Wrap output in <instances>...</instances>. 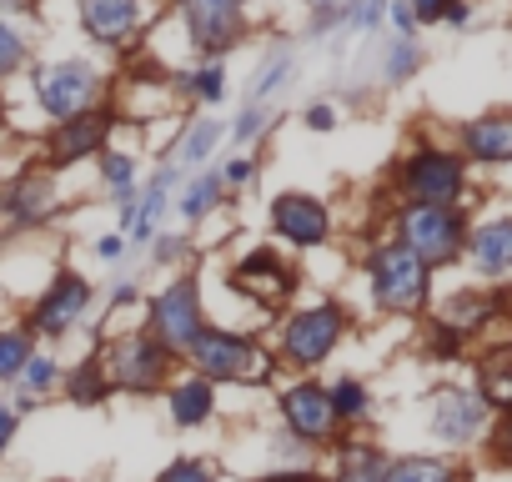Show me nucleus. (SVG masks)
Segmentation results:
<instances>
[{"label":"nucleus","instance_id":"9b49d317","mask_svg":"<svg viewBox=\"0 0 512 482\" xmlns=\"http://www.w3.org/2000/svg\"><path fill=\"white\" fill-rule=\"evenodd\" d=\"M282 417H287V427H292L297 437H307V442H322V437H332V427H337L332 392L317 387V382L292 387V392L282 397Z\"/></svg>","mask_w":512,"mask_h":482},{"label":"nucleus","instance_id":"1a4fd4ad","mask_svg":"<svg viewBox=\"0 0 512 482\" xmlns=\"http://www.w3.org/2000/svg\"><path fill=\"white\" fill-rule=\"evenodd\" d=\"M186 11V31L201 51L221 56L226 46H236L241 31V0H181Z\"/></svg>","mask_w":512,"mask_h":482},{"label":"nucleus","instance_id":"412c9836","mask_svg":"<svg viewBox=\"0 0 512 482\" xmlns=\"http://www.w3.org/2000/svg\"><path fill=\"white\" fill-rule=\"evenodd\" d=\"M211 382L206 377H191V382H181L176 392H171V417L181 422V427H196V422H206L211 417Z\"/></svg>","mask_w":512,"mask_h":482},{"label":"nucleus","instance_id":"a19ab883","mask_svg":"<svg viewBox=\"0 0 512 482\" xmlns=\"http://www.w3.org/2000/svg\"><path fill=\"white\" fill-rule=\"evenodd\" d=\"M492 447H497L502 457H512V412L497 422V432H492Z\"/></svg>","mask_w":512,"mask_h":482},{"label":"nucleus","instance_id":"72a5a7b5","mask_svg":"<svg viewBox=\"0 0 512 482\" xmlns=\"http://www.w3.org/2000/svg\"><path fill=\"white\" fill-rule=\"evenodd\" d=\"M262 126H267V111L262 106H246L241 116H236V146H246V141H256V136H262Z\"/></svg>","mask_w":512,"mask_h":482},{"label":"nucleus","instance_id":"c03bdc74","mask_svg":"<svg viewBox=\"0 0 512 482\" xmlns=\"http://www.w3.org/2000/svg\"><path fill=\"white\" fill-rule=\"evenodd\" d=\"M11 432H16V412H11V407H0V452H6Z\"/></svg>","mask_w":512,"mask_h":482},{"label":"nucleus","instance_id":"f03ea898","mask_svg":"<svg viewBox=\"0 0 512 482\" xmlns=\"http://www.w3.org/2000/svg\"><path fill=\"white\" fill-rule=\"evenodd\" d=\"M186 357L196 362L206 382H267L272 377V357L236 332H201Z\"/></svg>","mask_w":512,"mask_h":482},{"label":"nucleus","instance_id":"ea45409f","mask_svg":"<svg viewBox=\"0 0 512 482\" xmlns=\"http://www.w3.org/2000/svg\"><path fill=\"white\" fill-rule=\"evenodd\" d=\"M307 126H312V131H332V126H337V111H332V106H312V111H307Z\"/></svg>","mask_w":512,"mask_h":482},{"label":"nucleus","instance_id":"79ce46f5","mask_svg":"<svg viewBox=\"0 0 512 482\" xmlns=\"http://www.w3.org/2000/svg\"><path fill=\"white\" fill-rule=\"evenodd\" d=\"M96 257H106V262L126 257V241H121V236H101V241H96Z\"/></svg>","mask_w":512,"mask_h":482},{"label":"nucleus","instance_id":"cd10ccee","mask_svg":"<svg viewBox=\"0 0 512 482\" xmlns=\"http://www.w3.org/2000/svg\"><path fill=\"white\" fill-rule=\"evenodd\" d=\"M101 392H106L101 367H96V362H81V367L71 372V402H101Z\"/></svg>","mask_w":512,"mask_h":482},{"label":"nucleus","instance_id":"a18cd8bd","mask_svg":"<svg viewBox=\"0 0 512 482\" xmlns=\"http://www.w3.org/2000/svg\"><path fill=\"white\" fill-rule=\"evenodd\" d=\"M467 16H472V11H467V0H452L442 21H452V26H467Z\"/></svg>","mask_w":512,"mask_h":482},{"label":"nucleus","instance_id":"a878e982","mask_svg":"<svg viewBox=\"0 0 512 482\" xmlns=\"http://www.w3.org/2000/svg\"><path fill=\"white\" fill-rule=\"evenodd\" d=\"M216 141H221V126H216V121H196V131H191V136L181 141V161H186V166L206 161Z\"/></svg>","mask_w":512,"mask_h":482},{"label":"nucleus","instance_id":"4468645a","mask_svg":"<svg viewBox=\"0 0 512 482\" xmlns=\"http://www.w3.org/2000/svg\"><path fill=\"white\" fill-rule=\"evenodd\" d=\"M86 302H91V282H81V277H56L51 282V292L36 302V317H31V327L36 332H46V337H61L81 312H86Z\"/></svg>","mask_w":512,"mask_h":482},{"label":"nucleus","instance_id":"7c9ffc66","mask_svg":"<svg viewBox=\"0 0 512 482\" xmlns=\"http://www.w3.org/2000/svg\"><path fill=\"white\" fill-rule=\"evenodd\" d=\"M101 171H106V181L116 186V201L126 206V201H131V176H136V161H131V156H106V166H101Z\"/></svg>","mask_w":512,"mask_h":482},{"label":"nucleus","instance_id":"4be33fe9","mask_svg":"<svg viewBox=\"0 0 512 482\" xmlns=\"http://www.w3.org/2000/svg\"><path fill=\"white\" fill-rule=\"evenodd\" d=\"M382 482H457V472L437 457H402L382 472Z\"/></svg>","mask_w":512,"mask_h":482},{"label":"nucleus","instance_id":"39448f33","mask_svg":"<svg viewBox=\"0 0 512 482\" xmlns=\"http://www.w3.org/2000/svg\"><path fill=\"white\" fill-rule=\"evenodd\" d=\"M402 186H407L412 206H457V196H462V186H467V166H462L452 151L422 146V151L407 156Z\"/></svg>","mask_w":512,"mask_h":482},{"label":"nucleus","instance_id":"7ed1b4c3","mask_svg":"<svg viewBox=\"0 0 512 482\" xmlns=\"http://www.w3.org/2000/svg\"><path fill=\"white\" fill-rule=\"evenodd\" d=\"M101 377L106 387H121V392H156L166 382V367H171V352L151 337V332H136V337H116L106 352H101Z\"/></svg>","mask_w":512,"mask_h":482},{"label":"nucleus","instance_id":"37998d69","mask_svg":"<svg viewBox=\"0 0 512 482\" xmlns=\"http://www.w3.org/2000/svg\"><path fill=\"white\" fill-rule=\"evenodd\" d=\"M221 181H231V186H246V181H251V161H241V156H236V161H226V176H221Z\"/></svg>","mask_w":512,"mask_h":482},{"label":"nucleus","instance_id":"ddd939ff","mask_svg":"<svg viewBox=\"0 0 512 482\" xmlns=\"http://www.w3.org/2000/svg\"><path fill=\"white\" fill-rule=\"evenodd\" d=\"M111 136V116L106 111H81L71 121H56V136H51V166H71V161H86L91 151H101Z\"/></svg>","mask_w":512,"mask_h":482},{"label":"nucleus","instance_id":"2f4dec72","mask_svg":"<svg viewBox=\"0 0 512 482\" xmlns=\"http://www.w3.org/2000/svg\"><path fill=\"white\" fill-rule=\"evenodd\" d=\"M287 71H292V56L282 51L277 61H267V66H262V76H256V86H251V96H256V101H267V96H272V91L282 86V76H287Z\"/></svg>","mask_w":512,"mask_h":482},{"label":"nucleus","instance_id":"2eb2a0df","mask_svg":"<svg viewBox=\"0 0 512 482\" xmlns=\"http://www.w3.org/2000/svg\"><path fill=\"white\" fill-rule=\"evenodd\" d=\"M141 21V0H81V26L101 46H121Z\"/></svg>","mask_w":512,"mask_h":482},{"label":"nucleus","instance_id":"473e14b6","mask_svg":"<svg viewBox=\"0 0 512 482\" xmlns=\"http://www.w3.org/2000/svg\"><path fill=\"white\" fill-rule=\"evenodd\" d=\"M21 382H26L31 392H51V387H56V362H51V357H31V362L21 367Z\"/></svg>","mask_w":512,"mask_h":482},{"label":"nucleus","instance_id":"5701e85b","mask_svg":"<svg viewBox=\"0 0 512 482\" xmlns=\"http://www.w3.org/2000/svg\"><path fill=\"white\" fill-rule=\"evenodd\" d=\"M382 457L372 452V447H352L347 457H342V472H337V482H382Z\"/></svg>","mask_w":512,"mask_h":482},{"label":"nucleus","instance_id":"f8f14e48","mask_svg":"<svg viewBox=\"0 0 512 482\" xmlns=\"http://www.w3.org/2000/svg\"><path fill=\"white\" fill-rule=\"evenodd\" d=\"M482 422H487V402H482L477 392L447 387V392L432 397V432H437L442 442H472V437L482 432Z\"/></svg>","mask_w":512,"mask_h":482},{"label":"nucleus","instance_id":"c9c22d12","mask_svg":"<svg viewBox=\"0 0 512 482\" xmlns=\"http://www.w3.org/2000/svg\"><path fill=\"white\" fill-rule=\"evenodd\" d=\"M402 6L412 11V21H417V26H432V21H442V16H447L452 0H402Z\"/></svg>","mask_w":512,"mask_h":482},{"label":"nucleus","instance_id":"0eeeda50","mask_svg":"<svg viewBox=\"0 0 512 482\" xmlns=\"http://www.w3.org/2000/svg\"><path fill=\"white\" fill-rule=\"evenodd\" d=\"M36 101H41L56 121H71V116L91 111V101H96V71H91L86 61L41 66V71H36Z\"/></svg>","mask_w":512,"mask_h":482},{"label":"nucleus","instance_id":"49530a36","mask_svg":"<svg viewBox=\"0 0 512 482\" xmlns=\"http://www.w3.org/2000/svg\"><path fill=\"white\" fill-rule=\"evenodd\" d=\"M36 0H0V11H31Z\"/></svg>","mask_w":512,"mask_h":482},{"label":"nucleus","instance_id":"4c0bfd02","mask_svg":"<svg viewBox=\"0 0 512 482\" xmlns=\"http://www.w3.org/2000/svg\"><path fill=\"white\" fill-rule=\"evenodd\" d=\"M382 16H387V0H362V6L352 11V21H357L362 31H372V26H377Z\"/></svg>","mask_w":512,"mask_h":482},{"label":"nucleus","instance_id":"9d476101","mask_svg":"<svg viewBox=\"0 0 512 482\" xmlns=\"http://www.w3.org/2000/svg\"><path fill=\"white\" fill-rule=\"evenodd\" d=\"M327 206L317 196H302V191H287L272 201V231L292 247H322L327 241Z\"/></svg>","mask_w":512,"mask_h":482},{"label":"nucleus","instance_id":"f704fd0d","mask_svg":"<svg viewBox=\"0 0 512 482\" xmlns=\"http://www.w3.org/2000/svg\"><path fill=\"white\" fill-rule=\"evenodd\" d=\"M221 81H226L221 66H201V71L191 76V91H196L201 101H221Z\"/></svg>","mask_w":512,"mask_h":482},{"label":"nucleus","instance_id":"c756f323","mask_svg":"<svg viewBox=\"0 0 512 482\" xmlns=\"http://www.w3.org/2000/svg\"><path fill=\"white\" fill-rule=\"evenodd\" d=\"M21 61H26V41H21V31H11L6 21H0V81H6Z\"/></svg>","mask_w":512,"mask_h":482},{"label":"nucleus","instance_id":"aec40b11","mask_svg":"<svg viewBox=\"0 0 512 482\" xmlns=\"http://www.w3.org/2000/svg\"><path fill=\"white\" fill-rule=\"evenodd\" d=\"M487 407H502V412H512V347H497V352H487V362H482V392H477Z\"/></svg>","mask_w":512,"mask_h":482},{"label":"nucleus","instance_id":"20e7f679","mask_svg":"<svg viewBox=\"0 0 512 482\" xmlns=\"http://www.w3.org/2000/svg\"><path fill=\"white\" fill-rule=\"evenodd\" d=\"M372 297L382 312H417L427 302V267L402 247V241H387V247L372 257Z\"/></svg>","mask_w":512,"mask_h":482},{"label":"nucleus","instance_id":"f257e3e1","mask_svg":"<svg viewBox=\"0 0 512 482\" xmlns=\"http://www.w3.org/2000/svg\"><path fill=\"white\" fill-rule=\"evenodd\" d=\"M397 236L422 267H442L467 247V226L457 206H402L397 211Z\"/></svg>","mask_w":512,"mask_h":482},{"label":"nucleus","instance_id":"393cba45","mask_svg":"<svg viewBox=\"0 0 512 482\" xmlns=\"http://www.w3.org/2000/svg\"><path fill=\"white\" fill-rule=\"evenodd\" d=\"M26 362H31L26 332H0V382H16Z\"/></svg>","mask_w":512,"mask_h":482},{"label":"nucleus","instance_id":"de8ad7c7","mask_svg":"<svg viewBox=\"0 0 512 482\" xmlns=\"http://www.w3.org/2000/svg\"><path fill=\"white\" fill-rule=\"evenodd\" d=\"M267 482H317V477H307V472H292V477H267Z\"/></svg>","mask_w":512,"mask_h":482},{"label":"nucleus","instance_id":"58836bf2","mask_svg":"<svg viewBox=\"0 0 512 482\" xmlns=\"http://www.w3.org/2000/svg\"><path fill=\"white\" fill-rule=\"evenodd\" d=\"M387 16H392V26H397V31H402V41H407V36H412V31H417V21H412V11H407V6H402V0H392V6H387Z\"/></svg>","mask_w":512,"mask_h":482},{"label":"nucleus","instance_id":"6ab92c4d","mask_svg":"<svg viewBox=\"0 0 512 482\" xmlns=\"http://www.w3.org/2000/svg\"><path fill=\"white\" fill-rule=\"evenodd\" d=\"M56 211V191H51V181L46 176H21L11 191H6V216L16 221V226H36V221H46Z\"/></svg>","mask_w":512,"mask_h":482},{"label":"nucleus","instance_id":"b1692460","mask_svg":"<svg viewBox=\"0 0 512 482\" xmlns=\"http://www.w3.org/2000/svg\"><path fill=\"white\" fill-rule=\"evenodd\" d=\"M221 201V176H196L191 186H186V196H181V216H206L211 206Z\"/></svg>","mask_w":512,"mask_h":482},{"label":"nucleus","instance_id":"bb28decb","mask_svg":"<svg viewBox=\"0 0 512 482\" xmlns=\"http://www.w3.org/2000/svg\"><path fill=\"white\" fill-rule=\"evenodd\" d=\"M332 412H337V422H342V417H367V387L352 382V377L337 382V387H332Z\"/></svg>","mask_w":512,"mask_h":482},{"label":"nucleus","instance_id":"09e8293b","mask_svg":"<svg viewBox=\"0 0 512 482\" xmlns=\"http://www.w3.org/2000/svg\"><path fill=\"white\" fill-rule=\"evenodd\" d=\"M322 6H332V0H322Z\"/></svg>","mask_w":512,"mask_h":482},{"label":"nucleus","instance_id":"e433bc0d","mask_svg":"<svg viewBox=\"0 0 512 482\" xmlns=\"http://www.w3.org/2000/svg\"><path fill=\"white\" fill-rule=\"evenodd\" d=\"M161 482H216V477H211V467H201V462H176V467L161 472Z\"/></svg>","mask_w":512,"mask_h":482},{"label":"nucleus","instance_id":"a211bd4d","mask_svg":"<svg viewBox=\"0 0 512 482\" xmlns=\"http://www.w3.org/2000/svg\"><path fill=\"white\" fill-rule=\"evenodd\" d=\"M241 292H256L262 302H282L287 292H292V277H287V267L277 262V252H251L241 267H236V277H231Z\"/></svg>","mask_w":512,"mask_h":482},{"label":"nucleus","instance_id":"c85d7f7f","mask_svg":"<svg viewBox=\"0 0 512 482\" xmlns=\"http://www.w3.org/2000/svg\"><path fill=\"white\" fill-rule=\"evenodd\" d=\"M417 66H422V51H417L412 41H397V46L387 51V81H407Z\"/></svg>","mask_w":512,"mask_h":482},{"label":"nucleus","instance_id":"dca6fc26","mask_svg":"<svg viewBox=\"0 0 512 482\" xmlns=\"http://www.w3.org/2000/svg\"><path fill=\"white\" fill-rule=\"evenodd\" d=\"M462 151H467L472 161H482V166H507V161H512V111L467 121V126H462Z\"/></svg>","mask_w":512,"mask_h":482},{"label":"nucleus","instance_id":"423d86ee","mask_svg":"<svg viewBox=\"0 0 512 482\" xmlns=\"http://www.w3.org/2000/svg\"><path fill=\"white\" fill-rule=\"evenodd\" d=\"M201 292H196V277H181L171 282L156 302H151V337L166 347V352H191V342L201 337Z\"/></svg>","mask_w":512,"mask_h":482},{"label":"nucleus","instance_id":"6e6552de","mask_svg":"<svg viewBox=\"0 0 512 482\" xmlns=\"http://www.w3.org/2000/svg\"><path fill=\"white\" fill-rule=\"evenodd\" d=\"M337 337H342V312H337V307H307V312H297V317L287 322L282 352H287L292 367H317V362L332 357Z\"/></svg>","mask_w":512,"mask_h":482},{"label":"nucleus","instance_id":"f3484780","mask_svg":"<svg viewBox=\"0 0 512 482\" xmlns=\"http://www.w3.org/2000/svg\"><path fill=\"white\" fill-rule=\"evenodd\" d=\"M467 257H472V267L487 272V277L512 272V216L482 221V226L467 236Z\"/></svg>","mask_w":512,"mask_h":482}]
</instances>
